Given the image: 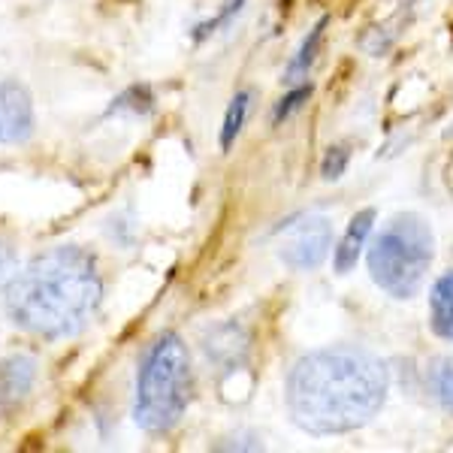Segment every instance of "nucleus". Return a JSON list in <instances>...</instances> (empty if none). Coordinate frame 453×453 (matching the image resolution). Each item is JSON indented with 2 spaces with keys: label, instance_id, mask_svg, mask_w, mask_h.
I'll return each instance as SVG.
<instances>
[{
  "label": "nucleus",
  "instance_id": "1",
  "mask_svg": "<svg viewBox=\"0 0 453 453\" xmlns=\"http://www.w3.org/2000/svg\"><path fill=\"white\" fill-rule=\"evenodd\" d=\"M390 393V369L357 345H333L299 357L288 372V414L309 435L357 433L378 418Z\"/></svg>",
  "mask_w": 453,
  "mask_h": 453
},
{
  "label": "nucleus",
  "instance_id": "2",
  "mask_svg": "<svg viewBox=\"0 0 453 453\" xmlns=\"http://www.w3.org/2000/svg\"><path fill=\"white\" fill-rule=\"evenodd\" d=\"M104 299L97 260L76 245H61L27 263L6 288V314L19 330L40 339L82 333Z\"/></svg>",
  "mask_w": 453,
  "mask_h": 453
},
{
  "label": "nucleus",
  "instance_id": "3",
  "mask_svg": "<svg viewBox=\"0 0 453 453\" xmlns=\"http://www.w3.org/2000/svg\"><path fill=\"white\" fill-rule=\"evenodd\" d=\"M194 375L188 345L179 333H164L145 350L136 372L134 420L151 435L175 429L191 405Z\"/></svg>",
  "mask_w": 453,
  "mask_h": 453
},
{
  "label": "nucleus",
  "instance_id": "4",
  "mask_svg": "<svg viewBox=\"0 0 453 453\" xmlns=\"http://www.w3.org/2000/svg\"><path fill=\"white\" fill-rule=\"evenodd\" d=\"M435 257V236L414 211L390 218L366 251L369 275L393 299H411L426 281Z\"/></svg>",
  "mask_w": 453,
  "mask_h": 453
},
{
  "label": "nucleus",
  "instance_id": "5",
  "mask_svg": "<svg viewBox=\"0 0 453 453\" xmlns=\"http://www.w3.org/2000/svg\"><path fill=\"white\" fill-rule=\"evenodd\" d=\"M333 248V221L326 215H303L284 226L279 257L294 273H314Z\"/></svg>",
  "mask_w": 453,
  "mask_h": 453
},
{
  "label": "nucleus",
  "instance_id": "6",
  "mask_svg": "<svg viewBox=\"0 0 453 453\" xmlns=\"http://www.w3.org/2000/svg\"><path fill=\"white\" fill-rule=\"evenodd\" d=\"M34 104L27 88L0 76V145H19L34 136Z\"/></svg>",
  "mask_w": 453,
  "mask_h": 453
},
{
  "label": "nucleus",
  "instance_id": "7",
  "mask_svg": "<svg viewBox=\"0 0 453 453\" xmlns=\"http://www.w3.org/2000/svg\"><path fill=\"white\" fill-rule=\"evenodd\" d=\"M36 381V360L27 354H12L0 360V408L10 411L16 408Z\"/></svg>",
  "mask_w": 453,
  "mask_h": 453
},
{
  "label": "nucleus",
  "instance_id": "8",
  "mask_svg": "<svg viewBox=\"0 0 453 453\" xmlns=\"http://www.w3.org/2000/svg\"><path fill=\"white\" fill-rule=\"evenodd\" d=\"M372 226H375V209H360L345 226V236L339 239L333 251V269L339 275H348L350 269H357V260H360L363 248H366Z\"/></svg>",
  "mask_w": 453,
  "mask_h": 453
},
{
  "label": "nucleus",
  "instance_id": "9",
  "mask_svg": "<svg viewBox=\"0 0 453 453\" xmlns=\"http://www.w3.org/2000/svg\"><path fill=\"white\" fill-rule=\"evenodd\" d=\"M429 326L438 339L453 342V269L429 290Z\"/></svg>",
  "mask_w": 453,
  "mask_h": 453
},
{
  "label": "nucleus",
  "instance_id": "10",
  "mask_svg": "<svg viewBox=\"0 0 453 453\" xmlns=\"http://www.w3.org/2000/svg\"><path fill=\"white\" fill-rule=\"evenodd\" d=\"M330 25V19H318V25L311 27L309 36L303 40V46L296 49V55L290 58V64L284 67V85H299L303 79H309V70L314 67L318 61V52H320V42H324V31Z\"/></svg>",
  "mask_w": 453,
  "mask_h": 453
},
{
  "label": "nucleus",
  "instance_id": "11",
  "mask_svg": "<svg viewBox=\"0 0 453 453\" xmlns=\"http://www.w3.org/2000/svg\"><path fill=\"white\" fill-rule=\"evenodd\" d=\"M251 100H254V91L251 88H245V91H239L236 97L230 100V106H226L224 127H221V149L224 151H230L233 142H236V136L242 134L248 112H251Z\"/></svg>",
  "mask_w": 453,
  "mask_h": 453
},
{
  "label": "nucleus",
  "instance_id": "12",
  "mask_svg": "<svg viewBox=\"0 0 453 453\" xmlns=\"http://www.w3.org/2000/svg\"><path fill=\"white\" fill-rule=\"evenodd\" d=\"M429 384H433L438 405L453 418V354L441 357V360L435 363L433 372H429Z\"/></svg>",
  "mask_w": 453,
  "mask_h": 453
},
{
  "label": "nucleus",
  "instance_id": "13",
  "mask_svg": "<svg viewBox=\"0 0 453 453\" xmlns=\"http://www.w3.org/2000/svg\"><path fill=\"white\" fill-rule=\"evenodd\" d=\"M311 82H299V85H290V91L284 94V97L275 104V109H273V124H281V121H288L290 115L296 112L299 106L305 104V100L311 97Z\"/></svg>",
  "mask_w": 453,
  "mask_h": 453
},
{
  "label": "nucleus",
  "instance_id": "14",
  "mask_svg": "<svg viewBox=\"0 0 453 453\" xmlns=\"http://www.w3.org/2000/svg\"><path fill=\"white\" fill-rule=\"evenodd\" d=\"M242 6H245V0H224L221 10H218V16H215V19H209L206 25H196L194 40H206V36L218 34L224 25H230L233 16H239V12H242Z\"/></svg>",
  "mask_w": 453,
  "mask_h": 453
},
{
  "label": "nucleus",
  "instance_id": "15",
  "mask_svg": "<svg viewBox=\"0 0 453 453\" xmlns=\"http://www.w3.org/2000/svg\"><path fill=\"white\" fill-rule=\"evenodd\" d=\"M348 160H350V151L345 149V145H333V149H326L324 164H320V175H324V181H339L348 170Z\"/></svg>",
  "mask_w": 453,
  "mask_h": 453
},
{
  "label": "nucleus",
  "instance_id": "16",
  "mask_svg": "<svg viewBox=\"0 0 453 453\" xmlns=\"http://www.w3.org/2000/svg\"><path fill=\"white\" fill-rule=\"evenodd\" d=\"M16 273H19L16 251H12V245L6 242L4 236H0V294L10 288V281L16 279Z\"/></svg>",
  "mask_w": 453,
  "mask_h": 453
},
{
  "label": "nucleus",
  "instance_id": "17",
  "mask_svg": "<svg viewBox=\"0 0 453 453\" xmlns=\"http://www.w3.org/2000/svg\"><path fill=\"white\" fill-rule=\"evenodd\" d=\"M444 140H453V124H450L448 130H444Z\"/></svg>",
  "mask_w": 453,
  "mask_h": 453
}]
</instances>
